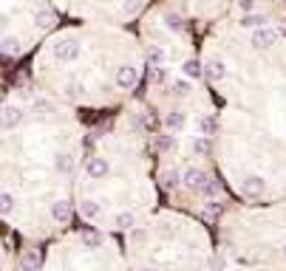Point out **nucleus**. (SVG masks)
Returning <instances> with one entry per match:
<instances>
[{
    "label": "nucleus",
    "instance_id": "f257e3e1",
    "mask_svg": "<svg viewBox=\"0 0 286 271\" xmlns=\"http://www.w3.org/2000/svg\"><path fill=\"white\" fill-rule=\"evenodd\" d=\"M184 184H187L190 189H199L201 195H215V192H218L215 184L201 173V169H184Z\"/></svg>",
    "mask_w": 286,
    "mask_h": 271
},
{
    "label": "nucleus",
    "instance_id": "f03ea898",
    "mask_svg": "<svg viewBox=\"0 0 286 271\" xmlns=\"http://www.w3.org/2000/svg\"><path fill=\"white\" fill-rule=\"evenodd\" d=\"M77 54H79V42L77 40H71V37H68V40H60L54 45V57L60 62H71V60H77Z\"/></svg>",
    "mask_w": 286,
    "mask_h": 271
},
{
    "label": "nucleus",
    "instance_id": "7ed1b4c3",
    "mask_svg": "<svg viewBox=\"0 0 286 271\" xmlns=\"http://www.w3.org/2000/svg\"><path fill=\"white\" fill-rule=\"evenodd\" d=\"M275 42H278V31L275 29H267V26H263V29L252 31V45H255V48H269Z\"/></svg>",
    "mask_w": 286,
    "mask_h": 271
},
{
    "label": "nucleus",
    "instance_id": "20e7f679",
    "mask_svg": "<svg viewBox=\"0 0 286 271\" xmlns=\"http://www.w3.org/2000/svg\"><path fill=\"white\" fill-rule=\"evenodd\" d=\"M136 79H139V73H136L134 65H122L119 71H116V85H119V88H125V90L134 88Z\"/></svg>",
    "mask_w": 286,
    "mask_h": 271
},
{
    "label": "nucleus",
    "instance_id": "39448f33",
    "mask_svg": "<svg viewBox=\"0 0 286 271\" xmlns=\"http://www.w3.org/2000/svg\"><path fill=\"white\" fill-rule=\"evenodd\" d=\"M20 121H23V110L17 105H6V110H3V130H14Z\"/></svg>",
    "mask_w": 286,
    "mask_h": 271
},
{
    "label": "nucleus",
    "instance_id": "423d86ee",
    "mask_svg": "<svg viewBox=\"0 0 286 271\" xmlns=\"http://www.w3.org/2000/svg\"><path fill=\"white\" fill-rule=\"evenodd\" d=\"M85 169H88V175H91V178H105V175L111 173V164L105 161V158H91Z\"/></svg>",
    "mask_w": 286,
    "mask_h": 271
},
{
    "label": "nucleus",
    "instance_id": "0eeeda50",
    "mask_svg": "<svg viewBox=\"0 0 286 271\" xmlns=\"http://www.w3.org/2000/svg\"><path fill=\"white\" fill-rule=\"evenodd\" d=\"M204 73H207V79H213V82H218V79L227 77V68L221 60H210L207 65H204Z\"/></svg>",
    "mask_w": 286,
    "mask_h": 271
},
{
    "label": "nucleus",
    "instance_id": "6e6552de",
    "mask_svg": "<svg viewBox=\"0 0 286 271\" xmlns=\"http://www.w3.org/2000/svg\"><path fill=\"white\" fill-rule=\"evenodd\" d=\"M51 217L60 220V223L71 220V204H68V201H57V204L51 206Z\"/></svg>",
    "mask_w": 286,
    "mask_h": 271
},
{
    "label": "nucleus",
    "instance_id": "1a4fd4ad",
    "mask_svg": "<svg viewBox=\"0 0 286 271\" xmlns=\"http://www.w3.org/2000/svg\"><path fill=\"white\" fill-rule=\"evenodd\" d=\"M244 195H263V178L261 175H252V178L244 181Z\"/></svg>",
    "mask_w": 286,
    "mask_h": 271
},
{
    "label": "nucleus",
    "instance_id": "9d476101",
    "mask_svg": "<svg viewBox=\"0 0 286 271\" xmlns=\"http://www.w3.org/2000/svg\"><path fill=\"white\" fill-rule=\"evenodd\" d=\"M165 60H167V51L162 48V45H153L150 51H147V62H150V65H165Z\"/></svg>",
    "mask_w": 286,
    "mask_h": 271
},
{
    "label": "nucleus",
    "instance_id": "9b49d317",
    "mask_svg": "<svg viewBox=\"0 0 286 271\" xmlns=\"http://www.w3.org/2000/svg\"><path fill=\"white\" fill-rule=\"evenodd\" d=\"M182 73H184V77H190V79H199L201 73H204V68H201L199 60H187V62L182 65Z\"/></svg>",
    "mask_w": 286,
    "mask_h": 271
},
{
    "label": "nucleus",
    "instance_id": "f8f14e48",
    "mask_svg": "<svg viewBox=\"0 0 286 271\" xmlns=\"http://www.w3.org/2000/svg\"><path fill=\"white\" fill-rule=\"evenodd\" d=\"M34 23H37V29L49 31L51 26H54V14H51L49 9H43V12H37V14H34Z\"/></svg>",
    "mask_w": 286,
    "mask_h": 271
},
{
    "label": "nucleus",
    "instance_id": "ddd939ff",
    "mask_svg": "<svg viewBox=\"0 0 286 271\" xmlns=\"http://www.w3.org/2000/svg\"><path fill=\"white\" fill-rule=\"evenodd\" d=\"M263 23H267V17H263V14H252V12L241 20L244 29H252V31H255V29H263Z\"/></svg>",
    "mask_w": 286,
    "mask_h": 271
},
{
    "label": "nucleus",
    "instance_id": "4468645a",
    "mask_svg": "<svg viewBox=\"0 0 286 271\" xmlns=\"http://www.w3.org/2000/svg\"><path fill=\"white\" fill-rule=\"evenodd\" d=\"M114 223H116V229H134V226H136V217H134V212H119Z\"/></svg>",
    "mask_w": 286,
    "mask_h": 271
},
{
    "label": "nucleus",
    "instance_id": "2eb2a0df",
    "mask_svg": "<svg viewBox=\"0 0 286 271\" xmlns=\"http://www.w3.org/2000/svg\"><path fill=\"white\" fill-rule=\"evenodd\" d=\"M79 212H82L85 220H94V217L99 215V204L97 201H82V204H79Z\"/></svg>",
    "mask_w": 286,
    "mask_h": 271
},
{
    "label": "nucleus",
    "instance_id": "dca6fc26",
    "mask_svg": "<svg viewBox=\"0 0 286 271\" xmlns=\"http://www.w3.org/2000/svg\"><path fill=\"white\" fill-rule=\"evenodd\" d=\"M40 263H43V257H40L37 252H26L23 254V268L26 271H37V268H40Z\"/></svg>",
    "mask_w": 286,
    "mask_h": 271
},
{
    "label": "nucleus",
    "instance_id": "f3484780",
    "mask_svg": "<svg viewBox=\"0 0 286 271\" xmlns=\"http://www.w3.org/2000/svg\"><path fill=\"white\" fill-rule=\"evenodd\" d=\"M173 144H176V141H173V136H156V139H153V147H156V150H162V153L173 150Z\"/></svg>",
    "mask_w": 286,
    "mask_h": 271
},
{
    "label": "nucleus",
    "instance_id": "a211bd4d",
    "mask_svg": "<svg viewBox=\"0 0 286 271\" xmlns=\"http://www.w3.org/2000/svg\"><path fill=\"white\" fill-rule=\"evenodd\" d=\"M17 51H20V40H17V37H12V34L3 37V54H17Z\"/></svg>",
    "mask_w": 286,
    "mask_h": 271
},
{
    "label": "nucleus",
    "instance_id": "6ab92c4d",
    "mask_svg": "<svg viewBox=\"0 0 286 271\" xmlns=\"http://www.w3.org/2000/svg\"><path fill=\"white\" fill-rule=\"evenodd\" d=\"M165 23H167V29H170V31H182L184 29V20L179 17V14H167Z\"/></svg>",
    "mask_w": 286,
    "mask_h": 271
},
{
    "label": "nucleus",
    "instance_id": "aec40b11",
    "mask_svg": "<svg viewBox=\"0 0 286 271\" xmlns=\"http://www.w3.org/2000/svg\"><path fill=\"white\" fill-rule=\"evenodd\" d=\"M167 127H170V130H179V127H184V116L179 113V110H173V113L167 116Z\"/></svg>",
    "mask_w": 286,
    "mask_h": 271
},
{
    "label": "nucleus",
    "instance_id": "412c9836",
    "mask_svg": "<svg viewBox=\"0 0 286 271\" xmlns=\"http://www.w3.org/2000/svg\"><path fill=\"white\" fill-rule=\"evenodd\" d=\"M0 209H3V215H9V212L14 209V195L12 192H3V198H0Z\"/></svg>",
    "mask_w": 286,
    "mask_h": 271
},
{
    "label": "nucleus",
    "instance_id": "4be33fe9",
    "mask_svg": "<svg viewBox=\"0 0 286 271\" xmlns=\"http://www.w3.org/2000/svg\"><path fill=\"white\" fill-rule=\"evenodd\" d=\"M82 243H85V246H99L102 237H99L97 232H85V235H82Z\"/></svg>",
    "mask_w": 286,
    "mask_h": 271
},
{
    "label": "nucleus",
    "instance_id": "5701e85b",
    "mask_svg": "<svg viewBox=\"0 0 286 271\" xmlns=\"http://www.w3.org/2000/svg\"><path fill=\"white\" fill-rule=\"evenodd\" d=\"M173 93H179V96H184V93H190V82H184V79H179V82H173Z\"/></svg>",
    "mask_w": 286,
    "mask_h": 271
},
{
    "label": "nucleus",
    "instance_id": "b1692460",
    "mask_svg": "<svg viewBox=\"0 0 286 271\" xmlns=\"http://www.w3.org/2000/svg\"><path fill=\"white\" fill-rule=\"evenodd\" d=\"M199 127H201V133H213V130H215V121H213V119H207V116H204V119L199 121Z\"/></svg>",
    "mask_w": 286,
    "mask_h": 271
},
{
    "label": "nucleus",
    "instance_id": "393cba45",
    "mask_svg": "<svg viewBox=\"0 0 286 271\" xmlns=\"http://www.w3.org/2000/svg\"><path fill=\"white\" fill-rule=\"evenodd\" d=\"M193 150H195V153H207V150H210V141H207V139H195V141H193Z\"/></svg>",
    "mask_w": 286,
    "mask_h": 271
},
{
    "label": "nucleus",
    "instance_id": "a878e982",
    "mask_svg": "<svg viewBox=\"0 0 286 271\" xmlns=\"http://www.w3.org/2000/svg\"><path fill=\"white\" fill-rule=\"evenodd\" d=\"M153 82H167V71H165L162 65L153 68Z\"/></svg>",
    "mask_w": 286,
    "mask_h": 271
},
{
    "label": "nucleus",
    "instance_id": "bb28decb",
    "mask_svg": "<svg viewBox=\"0 0 286 271\" xmlns=\"http://www.w3.org/2000/svg\"><path fill=\"white\" fill-rule=\"evenodd\" d=\"M34 108H37V110H49V113H51V110H54V105H51V102H46V99H37V102H34Z\"/></svg>",
    "mask_w": 286,
    "mask_h": 271
},
{
    "label": "nucleus",
    "instance_id": "cd10ccee",
    "mask_svg": "<svg viewBox=\"0 0 286 271\" xmlns=\"http://www.w3.org/2000/svg\"><path fill=\"white\" fill-rule=\"evenodd\" d=\"M179 181V173H165V187H176Z\"/></svg>",
    "mask_w": 286,
    "mask_h": 271
},
{
    "label": "nucleus",
    "instance_id": "c85d7f7f",
    "mask_svg": "<svg viewBox=\"0 0 286 271\" xmlns=\"http://www.w3.org/2000/svg\"><path fill=\"white\" fill-rule=\"evenodd\" d=\"M238 6H241V9H244V12L250 14V12H252V9H255V0H238Z\"/></svg>",
    "mask_w": 286,
    "mask_h": 271
},
{
    "label": "nucleus",
    "instance_id": "c756f323",
    "mask_svg": "<svg viewBox=\"0 0 286 271\" xmlns=\"http://www.w3.org/2000/svg\"><path fill=\"white\" fill-rule=\"evenodd\" d=\"M57 167H60L62 173H68V167H71V161H68V156H60V158H57Z\"/></svg>",
    "mask_w": 286,
    "mask_h": 271
},
{
    "label": "nucleus",
    "instance_id": "7c9ffc66",
    "mask_svg": "<svg viewBox=\"0 0 286 271\" xmlns=\"http://www.w3.org/2000/svg\"><path fill=\"white\" fill-rule=\"evenodd\" d=\"M142 271H153V268H142Z\"/></svg>",
    "mask_w": 286,
    "mask_h": 271
},
{
    "label": "nucleus",
    "instance_id": "2f4dec72",
    "mask_svg": "<svg viewBox=\"0 0 286 271\" xmlns=\"http://www.w3.org/2000/svg\"><path fill=\"white\" fill-rule=\"evenodd\" d=\"M283 254H286V246H283Z\"/></svg>",
    "mask_w": 286,
    "mask_h": 271
}]
</instances>
